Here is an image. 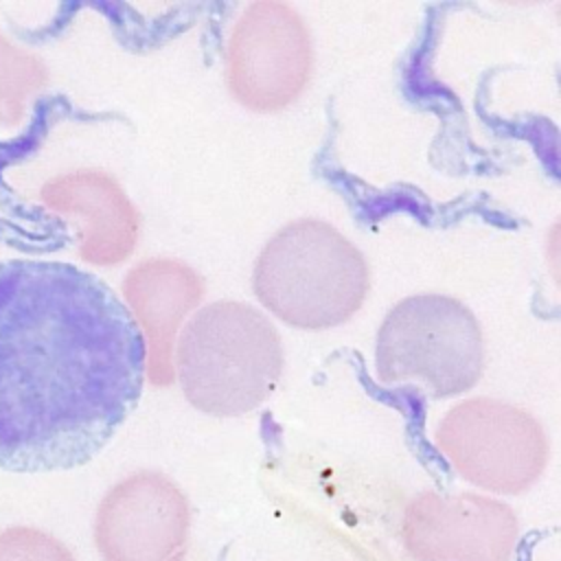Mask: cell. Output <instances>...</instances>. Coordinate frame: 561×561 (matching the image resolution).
I'll return each mask as SVG.
<instances>
[{
    "label": "cell",
    "mask_w": 561,
    "mask_h": 561,
    "mask_svg": "<svg viewBox=\"0 0 561 561\" xmlns=\"http://www.w3.org/2000/svg\"><path fill=\"white\" fill-rule=\"evenodd\" d=\"M142 370L140 331L105 283L59 261H0V469L83 460Z\"/></svg>",
    "instance_id": "cell-1"
},
{
    "label": "cell",
    "mask_w": 561,
    "mask_h": 561,
    "mask_svg": "<svg viewBox=\"0 0 561 561\" xmlns=\"http://www.w3.org/2000/svg\"><path fill=\"white\" fill-rule=\"evenodd\" d=\"M173 370L193 408L215 416L245 414L274 392L283 375L278 331L250 305H206L182 329Z\"/></svg>",
    "instance_id": "cell-2"
},
{
    "label": "cell",
    "mask_w": 561,
    "mask_h": 561,
    "mask_svg": "<svg viewBox=\"0 0 561 561\" xmlns=\"http://www.w3.org/2000/svg\"><path fill=\"white\" fill-rule=\"evenodd\" d=\"M252 285L276 318L316 331L346 322L362 307L370 274L362 252L333 226L300 219L261 250Z\"/></svg>",
    "instance_id": "cell-3"
},
{
    "label": "cell",
    "mask_w": 561,
    "mask_h": 561,
    "mask_svg": "<svg viewBox=\"0 0 561 561\" xmlns=\"http://www.w3.org/2000/svg\"><path fill=\"white\" fill-rule=\"evenodd\" d=\"M484 344L476 316L456 298L423 294L390 309L377 335L383 383L419 381L434 397L469 390L482 373Z\"/></svg>",
    "instance_id": "cell-4"
},
{
    "label": "cell",
    "mask_w": 561,
    "mask_h": 561,
    "mask_svg": "<svg viewBox=\"0 0 561 561\" xmlns=\"http://www.w3.org/2000/svg\"><path fill=\"white\" fill-rule=\"evenodd\" d=\"M436 445L471 484L522 493L548 462V438L526 410L486 397L454 405L436 430Z\"/></svg>",
    "instance_id": "cell-5"
},
{
    "label": "cell",
    "mask_w": 561,
    "mask_h": 561,
    "mask_svg": "<svg viewBox=\"0 0 561 561\" xmlns=\"http://www.w3.org/2000/svg\"><path fill=\"white\" fill-rule=\"evenodd\" d=\"M311 66V37L302 18L283 2H254L230 33L226 85L243 107L278 112L302 94Z\"/></svg>",
    "instance_id": "cell-6"
},
{
    "label": "cell",
    "mask_w": 561,
    "mask_h": 561,
    "mask_svg": "<svg viewBox=\"0 0 561 561\" xmlns=\"http://www.w3.org/2000/svg\"><path fill=\"white\" fill-rule=\"evenodd\" d=\"M188 530L180 486L158 471H136L103 495L92 537L103 561H182Z\"/></svg>",
    "instance_id": "cell-7"
},
{
    "label": "cell",
    "mask_w": 561,
    "mask_h": 561,
    "mask_svg": "<svg viewBox=\"0 0 561 561\" xmlns=\"http://www.w3.org/2000/svg\"><path fill=\"white\" fill-rule=\"evenodd\" d=\"M401 535L416 561H511L519 526L493 497L423 493L405 506Z\"/></svg>",
    "instance_id": "cell-8"
},
{
    "label": "cell",
    "mask_w": 561,
    "mask_h": 561,
    "mask_svg": "<svg viewBox=\"0 0 561 561\" xmlns=\"http://www.w3.org/2000/svg\"><path fill=\"white\" fill-rule=\"evenodd\" d=\"M42 204L77 230V252L92 265H118L138 243L140 215L123 186L96 169L57 175L39 188Z\"/></svg>",
    "instance_id": "cell-9"
},
{
    "label": "cell",
    "mask_w": 561,
    "mask_h": 561,
    "mask_svg": "<svg viewBox=\"0 0 561 561\" xmlns=\"http://www.w3.org/2000/svg\"><path fill=\"white\" fill-rule=\"evenodd\" d=\"M202 276L173 259L142 261L125 276V305L140 331L145 373L153 386L173 383L175 337L184 318L202 300Z\"/></svg>",
    "instance_id": "cell-10"
},
{
    "label": "cell",
    "mask_w": 561,
    "mask_h": 561,
    "mask_svg": "<svg viewBox=\"0 0 561 561\" xmlns=\"http://www.w3.org/2000/svg\"><path fill=\"white\" fill-rule=\"evenodd\" d=\"M48 70L39 57L20 48L0 33V125L13 127L28 101L46 85Z\"/></svg>",
    "instance_id": "cell-11"
},
{
    "label": "cell",
    "mask_w": 561,
    "mask_h": 561,
    "mask_svg": "<svg viewBox=\"0 0 561 561\" xmlns=\"http://www.w3.org/2000/svg\"><path fill=\"white\" fill-rule=\"evenodd\" d=\"M0 561H77L72 550L37 526H7L0 530Z\"/></svg>",
    "instance_id": "cell-12"
}]
</instances>
